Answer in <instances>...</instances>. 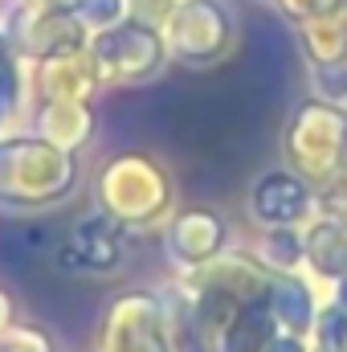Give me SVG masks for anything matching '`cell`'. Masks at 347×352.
Returning <instances> with one entry per match:
<instances>
[{
  "instance_id": "1",
  "label": "cell",
  "mask_w": 347,
  "mask_h": 352,
  "mask_svg": "<svg viewBox=\"0 0 347 352\" xmlns=\"http://www.w3.org/2000/svg\"><path fill=\"white\" fill-rule=\"evenodd\" d=\"M78 21H110V16H119V8H123V0H62Z\"/></svg>"
},
{
  "instance_id": "2",
  "label": "cell",
  "mask_w": 347,
  "mask_h": 352,
  "mask_svg": "<svg viewBox=\"0 0 347 352\" xmlns=\"http://www.w3.org/2000/svg\"><path fill=\"white\" fill-rule=\"evenodd\" d=\"M176 4L180 0H131V8H135L139 21H164V16H172Z\"/></svg>"
}]
</instances>
